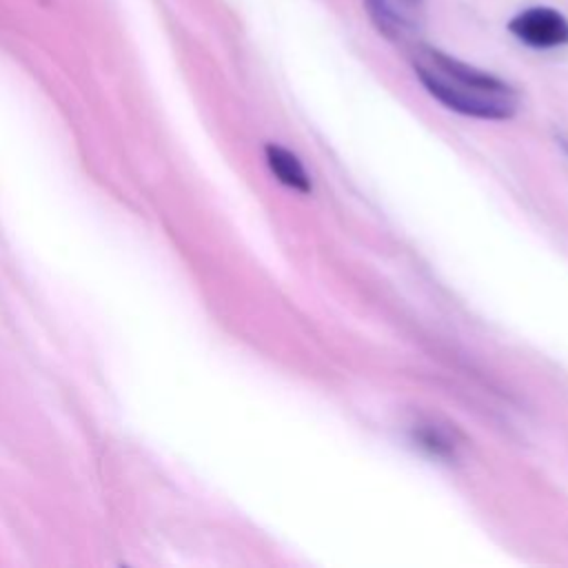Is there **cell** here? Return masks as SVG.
<instances>
[{"instance_id":"obj_3","label":"cell","mask_w":568,"mask_h":568,"mask_svg":"<svg viewBox=\"0 0 568 568\" xmlns=\"http://www.w3.org/2000/svg\"><path fill=\"white\" fill-rule=\"evenodd\" d=\"M428 55L435 64V71L457 84H464L468 89L490 93V95H513V89L506 82H501L499 78H495L486 71H479L466 62H459L442 51H428Z\"/></svg>"},{"instance_id":"obj_5","label":"cell","mask_w":568,"mask_h":568,"mask_svg":"<svg viewBox=\"0 0 568 568\" xmlns=\"http://www.w3.org/2000/svg\"><path fill=\"white\" fill-rule=\"evenodd\" d=\"M366 7H368L371 18L375 20V24L379 27V31H384L386 36H390L395 16H393V11L388 9V4H386L384 0H366Z\"/></svg>"},{"instance_id":"obj_4","label":"cell","mask_w":568,"mask_h":568,"mask_svg":"<svg viewBox=\"0 0 568 568\" xmlns=\"http://www.w3.org/2000/svg\"><path fill=\"white\" fill-rule=\"evenodd\" d=\"M266 162H268L273 175L282 184H286V186H291V189H295L300 193H308L311 191V180H308L302 162L288 149L277 146V144H268L266 146Z\"/></svg>"},{"instance_id":"obj_2","label":"cell","mask_w":568,"mask_h":568,"mask_svg":"<svg viewBox=\"0 0 568 568\" xmlns=\"http://www.w3.org/2000/svg\"><path fill=\"white\" fill-rule=\"evenodd\" d=\"M510 33L532 49H552L568 44V20L550 7H530L508 22Z\"/></svg>"},{"instance_id":"obj_1","label":"cell","mask_w":568,"mask_h":568,"mask_svg":"<svg viewBox=\"0 0 568 568\" xmlns=\"http://www.w3.org/2000/svg\"><path fill=\"white\" fill-rule=\"evenodd\" d=\"M422 84L428 89V93L439 100L444 106L464 113V115H473V118H481V120H506L515 113V102L513 95H490V93H481L475 89H468L464 84H457L444 75H439L437 71L424 69V67H415Z\"/></svg>"}]
</instances>
